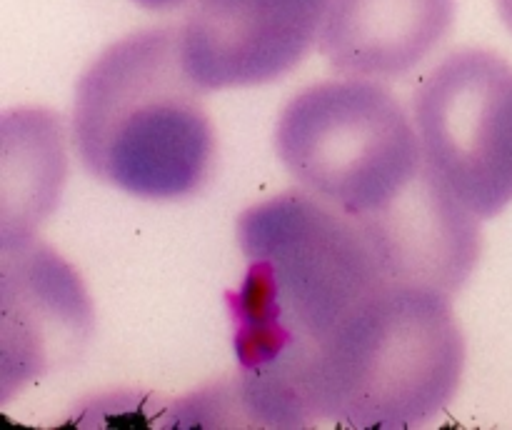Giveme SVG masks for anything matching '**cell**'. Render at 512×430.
<instances>
[{
  "instance_id": "cell-1",
  "label": "cell",
  "mask_w": 512,
  "mask_h": 430,
  "mask_svg": "<svg viewBox=\"0 0 512 430\" xmlns=\"http://www.w3.org/2000/svg\"><path fill=\"white\" fill-rule=\"evenodd\" d=\"M238 245L248 268L228 308L243 373L230 395L255 423L298 428L303 370L390 280L363 228L305 190L245 210Z\"/></svg>"
},
{
  "instance_id": "cell-2",
  "label": "cell",
  "mask_w": 512,
  "mask_h": 430,
  "mask_svg": "<svg viewBox=\"0 0 512 430\" xmlns=\"http://www.w3.org/2000/svg\"><path fill=\"white\" fill-rule=\"evenodd\" d=\"M200 93L183 65L180 28L125 35L78 80L73 143L80 163L135 198L195 193L215 155Z\"/></svg>"
},
{
  "instance_id": "cell-3",
  "label": "cell",
  "mask_w": 512,
  "mask_h": 430,
  "mask_svg": "<svg viewBox=\"0 0 512 430\" xmlns=\"http://www.w3.org/2000/svg\"><path fill=\"white\" fill-rule=\"evenodd\" d=\"M465 340L450 295L388 283L315 353L295 388L300 425L418 428L460 388Z\"/></svg>"
},
{
  "instance_id": "cell-4",
  "label": "cell",
  "mask_w": 512,
  "mask_h": 430,
  "mask_svg": "<svg viewBox=\"0 0 512 430\" xmlns=\"http://www.w3.org/2000/svg\"><path fill=\"white\" fill-rule=\"evenodd\" d=\"M275 150L300 190L355 220L390 208L425 168L403 105L365 78L295 95L278 118Z\"/></svg>"
},
{
  "instance_id": "cell-5",
  "label": "cell",
  "mask_w": 512,
  "mask_h": 430,
  "mask_svg": "<svg viewBox=\"0 0 512 430\" xmlns=\"http://www.w3.org/2000/svg\"><path fill=\"white\" fill-rule=\"evenodd\" d=\"M428 168L478 218L512 200V65L488 50L448 55L415 93Z\"/></svg>"
},
{
  "instance_id": "cell-6",
  "label": "cell",
  "mask_w": 512,
  "mask_h": 430,
  "mask_svg": "<svg viewBox=\"0 0 512 430\" xmlns=\"http://www.w3.org/2000/svg\"><path fill=\"white\" fill-rule=\"evenodd\" d=\"M330 0H195L180 53L203 93L278 80L323 33Z\"/></svg>"
},
{
  "instance_id": "cell-7",
  "label": "cell",
  "mask_w": 512,
  "mask_h": 430,
  "mask_svg": "<svg viewBox=\"0 0 512 430\" xmlns=\"http://www.w3.org/2000/svg\"><path fill=\"white\" fill-rule=\"evenodd\" d=\"M455 0H330L320 50L338 73L395 80L450 33Z\"/></svg>"
},
{
  "instance_id": "cell-8",
  "label": "cell",
  "mask_w": 512,
  "mask_h": 430,
  "mask_svg": "<svg viewBox=\"0 0 512 430\" xmlns=\"http://www.w3.org/2000/svg\"><path fill=\"white\" fill-rule=\"evenodd\" d=\"M135 3H138L140 8H148V10H175L193 3V0H135Z\"/></svg>"
},
{
  "instance_id": "cell-9",
  "label": "cell",
  "mask_w": 512,
  "mask_h": 430,
  "mask_svg": "<svg viewBox=\"0 0 512 430\" xmlns=\"http://www.w3.org/2000/svg\"><path fill=\"white\" fill-rule=\"evenodd\" d=\"M498 3V13L503 18V23L508 25V30L512 33V0H495Z\"/></svg>"
}]
</instances>
